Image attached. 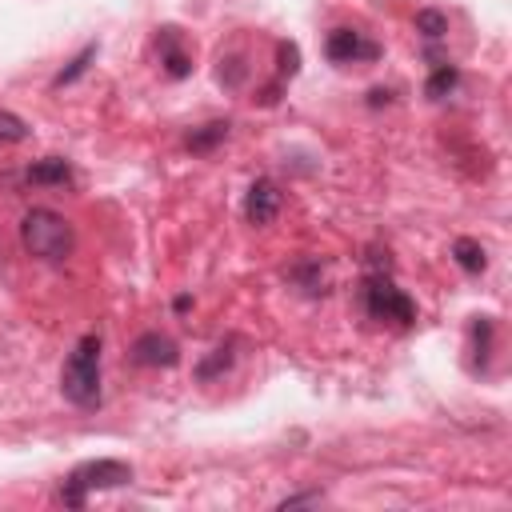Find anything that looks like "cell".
<instances>
[{
    "instance_id": "obj_3",
    "label": "cell",
    "mask_w": 512,
    "mask_h": 512,
    "mask_svg": "<svg viewBox=\"0 0 512 512\" xmlns=\"http://www.w3.org/2000/svg\"><path fill=\"white\" fill-rule=\"evenodd\" d=\"M132 484V464L116 460V456H100V460H84L76 464L64 484H60V500L68 508H84L92 492H108V488H124Z\"/></svg>"
},
{
    "instance_id": "obj_17",
    "label": "cell",
    "mask_w": 512,
    "mask_h": 512,
    "mask_svg": "<svg viewBox=\"0 0 512 512\" xmlns=\"http://www.w3.org/2000/svg\"><path fill=\"white\" fill-rule=\"evenodd\" d=\"M28 136H32V128L16 112H4L0 108V144H24Z\"/></svg>"
},
{
    "instance_id": "obj_12",
    "label": "cell",
    "mask_w": 512,
    "mask_h": 512,
    "mask_svg": "<svg viewBox=\"0 0 512 512\" xmlns=\"http://www.w3.org/2000/svg\"><path fill=\"white\" fill-rule=\"evenodd\" d=\"M96 60V44H84L72 60H68V68H60L56 76H52V88H68V84H76L84 72H88V64Z\"/></svg>"
},
{
    "instance_id": "obj_19",
    "label": "cell",
    "mask_w": 512,
    "mask_h": 512,
    "mask_svg": "<svg viewBox=\"0 0 512 512\" xmlns=\"http://www.w3.org/2000/svg\"><path fill=\"white\" fill-rule=\"evenodd\" d=\"M320 496H324V492H316V488H312V492H296V496H284V500H280L276 508H296V504H316Z\"/></svg>"
},
{
    "instance_id": "obj_11",
    "label": "cell",
    "mask_w": 512,
    "mask_h": 512,
    "mask_svg": "<svg viewBox=\"0 0 512 512\" xmlns=\"http://www.w3.org/2000/svg\"><path fill=\"white\" fill-rule=\"evenodd\" d=\"M452 260L464 268V272H484L488 268V256H484V244L480 240H472V236H460L456 244H452Z\"/></svg>"
},
{
    "instance_id": "obj_18",
    "label": "cell",
    "mask_w": 512,
    "mask_h": 512,
    "mask_svg": "<svg viewBox=\"0 0 512 512\" xmlns=\"http://www.w3.org/2000/svg\"><path fill=\"white\" fill-rule=\"evenodd\" d=\"M292 280H296L304 292H312V296H316V292H324V276H320V264H312V260H308V264H296V268H292Z\"/></svg>"
},
{
    "instance_id": "obj_15",
    "label": "cell",
    "mask_w": 512,
    "mask_h": 512,
    "mask_svg": "<svg viewBox=\"0 0 512 512\" xmlns=\"http://www.w3.org/2000/svg\"><path fill=\"white\" fill-rule=\"evenodd\" d=\"M232 348H236L232 340H228V344H216V348H212V356L196 364V380H212V376L228 372V368H232V360H236V352H232Z\"/></svg>"
},
{
    "instance_id": "obj_1",
    "label": "cell",
    "mask_w": 512,
    "mask_h": 512,
    "mask_svg": "<svg viewBox=\"0 0 512 512\" xmlns=\"http://www.w3.org/2000/svg\"><path fill=\"white\" fill-rule=\"evenodd\" d=\"M20 248L32 260L64 264L72 256V248H76V228L52 208H28L24 220H20Z\"/></svg>"
},
{
    "instance_id": "obj_4",
    "label": "cell",
    "mask_w": 512,
    "mask_h": 512,
    "mask_svg": "<svg viewBox=\"0 0 512 512\" xmlns=\"http://www.w3.org/2000/svg\"><path fill=\"white\" fill-rule=\"evenodd\" d=\"M364 312L368 320L380 324H396V328H412L416 324V304L404 288H396L392 272H368L364 280Z\"/></svg>"
},
{
    "instance_id": "obj_14",
    "label": "cell",
    "mask_w": 512,
    "mask_h": 512,
    "mask_svg": "<svg viewBox=\"0 0 512 512\" xmlns=\"http://www.w3.org/2000/svg\"><path fill=\"white\" fill-rule=\"evenodd\" d=\"M456 84H460V68H456V64H436V72H432L428 84H424V96H428V100H444Z\"/></svg>"
},
{
    "instance_id": "obj_10",
    "label": "cell",
    "mask_w": 512,
    "mask_h": 512,
    "mask_svg": "<svg viewBox=\"0 0 512 512\" xmlns=\"http://www.w3.org/2000/svg\"><path fill=\"white\" fill-rule=\"evenodd\" d=\"M228 120H208V124H200V128H192L188 136H184V144L192 148V152H212L220 140H228Z\"/></svg>"
},
{
    "instance_id": "obj_8",
    "label": "cell",
    "mask_w": 512,
    "mask_h": 512,
    "mask_svg": "<svg viewBox=\"0 0 512 512\" xmlns=\"http://www.w3.org/2000/svg\"><path fill=\"white\" fill-rule=\"evenodd\" d=\"M280 188L268 180V176H256L252 184H248V192H244V216H248V224H272L276 220V212H280Z\"/></svg>"
},
{
    "instance_id": "obj_2",
    "label": "cell",
    "mask_w": 512,
    "mask_h": 512,
    "mask_svg": "<svg viewBox=\"0 0 512 512\" xmlns=\"http://www.w3.org/2000/svg\"><path fill=\"white\" fill-rule=\"evenodd\" d=\"M100 336L84 332L76 340V348L68 352L64 368H60V396L76 408H100L104 392H100Z\"/></svg>"
},
{
    "instance_id": "obj_5",
    "label": "cell",
    "mask_w": 512,
    "mask_h": 512,
    "mask_svg": "<svg viewBox=\"0 0 512 512\" xmlns=\"http://www.w3.org/2000/svg\"><path fill=\"white\" fill-rule=\"evenodd\" d=\"M324 56L332 64H360V60H380V44L368 40L356 28H332L324 40Z\"/></svg>"
},
{
    "instance_id": "obj_6",
    "label": "cell",
    "mask_w": 512,
    "mask_h": 512,
    "mask_svg": "<svg viewBox=\"0 0 512 512\" xmlns=\"http://www.w3.org/2000/svg\"><path fill=\"white\" fill-rule=\"evenodd\" d=\"M128 356H132V364H140V368H172V364H180V344H176L168 332L148 328V332H140V336L132 340Z\"/></svg>"
},
{
    "instance_id": "obj_7",
    "label": "cell",
    "mask_w": 512,
    "mask_h": 512,
    "mask_svg": "<svg viewBox=\"0 0 512 512\" xmlns=\"http://www.w3.org/2000/svg\"><path fill=\"white\" fill-rule=\"evenodd\" d=\"M156 52H160V68H164L172 80L192 76V56L184 52V32H180L176 24L156 28Z\"/></svg>"
},
{
    "instance_id": "obj_13",
    "label": "cell",
    "mask_w": 512,
    "mask_h": 512,
    "mask_svg": "<svg viewBox=\"0 0 512 512\" xmlns=\"http://www.w3.org/2000/svg\"><path fill=\"white\" fill-rule=\"evenodd\" d=\"M492 332H496L492 316H476L472 320V352H476V368L480 372L488 368V356H492Z\"/></svg>"
},
{
    "instance_id": "obj_9",
    "label": "cell",
    "mask_w": 512,
    "mask_h": 512,
    "mask_svg": "<svg viewBox=\"0 0 512 512\" xmlns=\"http://www.w3.org/2000/svg\"><path fill=\"white\" fill-rule=\"evenodd\" d=\"M24 180L36 188H64V184H72V164L64 156H44L24 172Z\"/></svg>"
},
{
    "instance_id": "obj_21",
    "label": "cell",
    "mask_w": 512,
    "mask_h": 512,
    "mask_svg": "<svg viewBox=\"0 0 512 512\" xmlns=\"http://www.w3.org/2000/svg\"><path fill=\"white\" fill-rule=\"evenodd\" d=\"M172 308H176V312H188V308H192V296H176Z\"/></svg>"
},
{
    "instance_id": "obj_20",
    "label": "cell",
    "mask_w": 512,
    "mask_h": 512,
    "mask_svg": "<svg viewBox=\"0 0 512 512\" xmlns=\"http://www.w3.org/2000/svg\"><path fill=\"white\" fill-rule=\"evenodd\" d=\"M368 104H372V108L388 104V92H384V88H372V92H368Z\"/></svg>"
},
{
    "instance_id": "obj_16",
    "label": "cell",
    "mask_w": 512,
    "mask_h": 512,
    "mask_svg": "<svg viewBox=\"0 0 512 512\" xmlns=\"http://www.w3.org/2000/svg\"><path fill=\"white\" fill-rule=\"evenodd\" d=\"M416 32H420L424 40H444V36H448V16H444L440 8H420V12H416Z\"/></svg>"
}]
</instances>
